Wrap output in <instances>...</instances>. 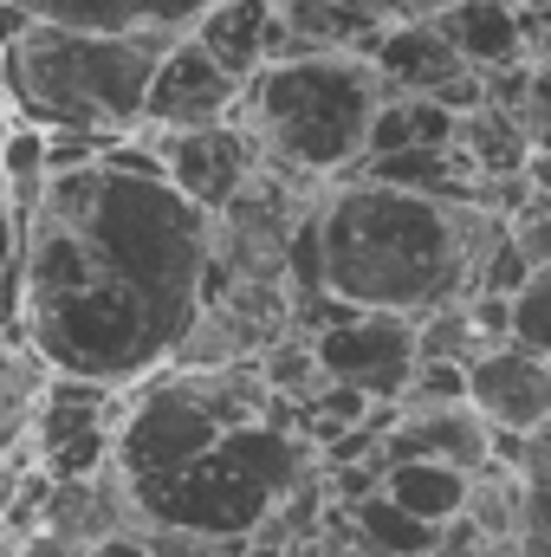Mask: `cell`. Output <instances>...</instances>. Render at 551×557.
Segmentation results:
<instances>
[{"label":"cell","mask_w":551,"mask_h":557,"mask_svg":"<svg viewBox=\"0 0 551 557\" xmlns=\"http://www.w3.org/2000/svg\"><path fill=\"white\" fill-rule=\"evenodd\" d=\"M467 409L487 428H546L551 421V363L519 344H487L467 357Z\"/></svg>","instance_id":"9"},{"label":"cell","mask_w":551,"mask_h":557,"mask_svg":"<svg viewBox=\"0 0 551 557\" xmlns=\"http://www.w3.org/2000/svg\"><path fill=\"white\" fill-rule=\"evenodd\" d=\"M156 169L195 201V208H221L254 169H260V143L241 117H215V124H175V131H149Z\"/></svg>","instance_id":"7"},{"label":"cell","mask_w":551,"mask_h":557,"mask_svg":"<svg viewBox=\"0 0 551 557\" xmlns=\"http://www.w3.org/2000/svg\"><path fill=\"white\" fill-rule=\"evenodd\" d=\"M344 525H351V539H364V552L377 557H428V545H434V525L409 519L383 493H364L357 506H344Z\"/></svg>","instance_id":"16"},{"label":"cell","mask_w":551,"mask_h":557,"mask_svg":"<svg viewBox=\"0 0 551 557\" xmlns=\"http://www.w3.org/2000/svg\"><path fill=\"white\" fill-rule=\"evenodd\" d=\"M175 33H91L59 20H26L0 46V78L26 124L131 137L156 52Z\"/></svg>","instance_id":"5"},{"label":"cell","mask_w":551,"mask_h":557,"mask_svg":"<svg viewBox=\"0 0 551 557\" xmlns=\"http://www.w3.org/2000/svg\"><path fill=\"white\" fill-rule=\"evenodd\" d=\"M26 20L91 26V33H188L201 0H7Z\"/></svg>","instance_id":"14"},{"label":"cell","mask_w":551,"mask_h":557,"mask_svg":"<svg viewBox=\"0 0 551 557\" xmlns=\"http://www.w3.org/2000/svg\"><path fill=\"white\" fill-rule=\"evenodd\" d=\"M78 557H156V552H149V539H143L137 525H124V532H105V539L78 545Z\"/></svg>","instance_id":"18"},{"label":"cell","mask_w":551,"mask_h":557,"mask_svg":"<svg viewBox=\"0 0 551 557\" xmlns=\"http://www.w3.org/2000/svg\"><path fill=\"white\" fill-rule=\"evenodd\" d=\"M0 557H7V552H0Z\"/></svg>","instance_id":"21"},{"label":"cell","mask_w":551,"mask_h":557,"mask_svg":"<svg viewBox=\"0 0 551 557\" xmlns=\"http://www.w3.org/2000/svg\"><path fill=\"white\" fill-rule=\"evenodd\" d=\"M241 98V85L188 39L175 33L156 65H149V85H143V111H137V131H175V124H215L228 117Z\"/></svg>","instance_id":"8"},{"label":"cell","mask_w":551,"mask_h":557,"mask_svg":"<svg viewBox=\"0 0 551 557\" xmlns=\"http://www.w3.org/2000/svg\"><path fill=\"white\" fill-rule=\"evenodd\" d=\"M13 247H20V208L7 201V182H0V278L13 273Z\"/></svg>","instance_id":"19"},{"label":"cell","mask_w":551,"mask_h":557,"mask_svg":"<svg viewBox=\"0 0 551 557\" xmlns=\"http://www.w3.org/2000/svg\"><path fill=\"white\" fill-rule=\"evenodd\" d=\"M267 20H273V0H208V7H195L188 39L234 85H247L260 72V59H267Z\"/></svg>","instance_id":"13"},{"label":"cell","mask_w":551,"mask_h":557,"mask_svg":"<svg viewBox=\"0 0 551 557\" xmlns=\"http://www.w3.org/2000/svg\"><path fill=\"white\" fill-rule=\"evenodd\" d=\"M201 7H208V0H201Z\"/></svg>","instance_id":"20"},{"label":"cell","mask_w":551,"mask_h":557,"mask_svg":"<svg viewBox=\"0 0 551 557\" xmlns=\"http://www.w3.org/2000/svg\"><path fill=\"white\" fill-rule=\"evenodd\" d=\"M311 214H318V285L344 305L409 311V318L441 298H461L480 247L506 221L487 201H434L370 175L331 182V195Z\"/></svg>","instance_id":"2"},{"label":"cell","mask_w":551,"mask_h":557,"mask_svg":"<svg viewBox=\"0 0 551 557\" xmlns=\"http://www.w3.org/2000/svg\"><path fill=\"white\" fill-rule=\"evenodd\" d=\"M467 480L474 473H461L448 460H383L377 493L390 506H403L409 519H421V525H441V519H454L467 506Z\"/></svg>","instance_id":"15"},{"label":"cell","mask_w":551,"mask_h":557,"mask_svg":"<svg viewBox=\"0 0 551 557\" xmlns=\"http://www.w3.org/2000/svg\"><path fill=\"white\" fill-rule=\"evenodd\" d=\"M390 98V85L377 78V65L357 46H331V52H298V59H267L228 117H241L260 162L298 169L311 182H344L364 156V124L370 111Z\"/></svg>","instance_id":"4"},{"label":"cell","mask_w":551,"mask_h":557,"mask_svg":"<svg viewBox=\"0 0 551 557\" xmlns=\"http://www.w3.org/2000/svg\"><path fill=\"white\" fill-rule=\"evenodd\" d=\"M311 357L331 383H357L370 403H396L415 370V318L344 305L331 324L311 331Z\"/></svg>","instance_id":"6"},{"label":"cell","mask_w":551,"mask_h":557,"mask_svg":"<svg viewBox=\"0 0 551 557\" xmlns=\"http://www.w3.org/2000/svg\"><path fill=\"white\" fill-rule=\"evenodd\" d=\"M383 460H448L461 473L487 467V421L467 403H421V409H396V421L377 434Z\"/></svg>","instance_id":"10"},{"label":"cell","mask_w":551,"mask_h":557,"mask_svg":"<svg viewBox=\"0 0 551 557\" xmlns=\"http://www.w3.org/2000/svg\"><path fill=\"white\" fill-rule=\"evenodd\" d=\"M364 59L377 65V78L403 98H428L441 78L461 72V52L428 26V20H383L364 46Z\"/></svg>","instance_id":"11"},{"label":"cell","mask_w":551,"mask_h":557,"mask_svg":"<svg viewBox=\"0 0 551 557\" xmlns=\"http://www.w3.org/2000/svg\"><path fill=\"white\" fill-rule=\"evenodd\" d=\"M506 344L551 357V267H532L506 292Z\"/></svg>","instance_id":"17"},{"label":"cell","mask_w":551,"mask_h":557,"mask_svg":"<svg viewBox=\"0 0 551 557\" xmlns=\"http://www.w3.org/2000/svg\"><path fill=\"white\" fill-rule=\"evenodd\" d=\"M318 473V447L298 428L273 421H234L215 441H201L195 454H182L175 467L149 473V480H118L137 525H169L188 539H247L267 525L279 499L292 486H305Z\"/></svg>","instance_id":"3"},{"label":"cell","mask_w":551,"mask_h":557,"mask_svg":"<svg viewBox=\"0 0 551 557\" xmlns=\"http://www.w3.org/2000/svg\"><path fill=\"white\" fill-rule=\"evenodd\" d=\"M208 208H195L149 149H105L46 169L13 247V331L78 383L131 389L162 370L201 311Z\"/></svg>","instance_id":"1"},{"label":"cell","mask_w":551,"mask_h":557,"mask_svg":"<svg viewBox=\"0 0 551 557\" xmlns=\"http://www.w3.org/2000/svg\"><path fill=\"white\" fill-rule=\"evenodd\" d=\"M428 26H434V33L461 52V65H474V72H493V65L526 59V20H519V7H506V0H448Z\"/></svg>","instance_id":"12"}]
</instances>
